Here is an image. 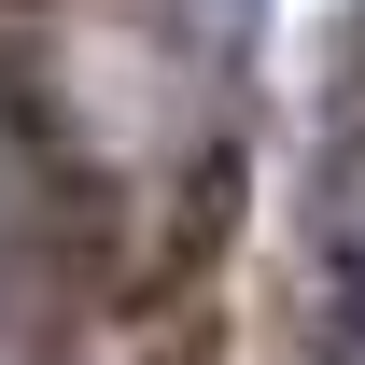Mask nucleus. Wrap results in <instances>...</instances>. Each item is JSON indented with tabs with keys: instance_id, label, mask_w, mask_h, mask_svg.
<instances>
[{
	"instance_id": "nucleus-1",
	"label": "nucleus",
	"mask_w": 365,
	"mask_h": 365,
	"mask_svg": "<svg viewBox=\"0 0 365 365\" xmlns=\"http://www.w3.org/2000/svg\"><path fill=\"white\" fill-rule=\"evenodd\" d=\"M239 14L0 0V365H239Z\"/></svg>"
}]
</instances>
